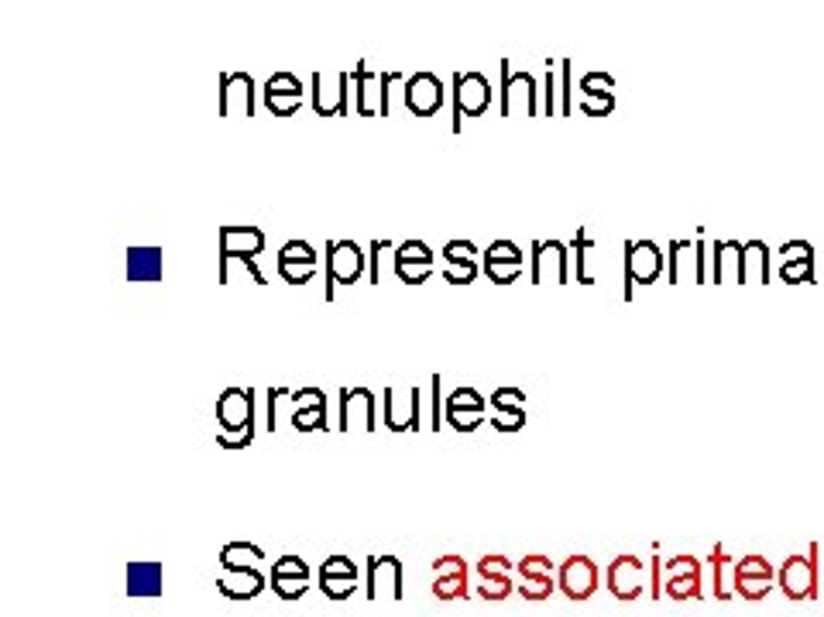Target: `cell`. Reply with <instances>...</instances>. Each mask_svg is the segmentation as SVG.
<instances>
[{"instance_id":"1","label":"cell","mask_w":824,"mask_h":617,"mask_svg":"<svg viewBox=\"0 0 824 617\" xmlns=\"http://www.w3.org/2000/svg\"><path fill=\"white\" fill-rule=\"evenodd\" d=\"M217 446L220 449H244L254 439V391L248 388H227L217 398Z\"/></svg>"},{"instance_id":"2","label":"cell","mask_w":824,"mask_h":617,"mask_svg":"<svg viewBox=\"0 0 824 617\" xmlns=\"http://www.w3.org/2000/svg\"><path fill=\"white\" fill-rule=\"evenodd\" d=\"M326 302H334L337 285H358L368 271V251L358 241H326Z\"/></svg>"},{"instance_id":"3","label":"cell","mask_w":824,"mask_h":617,"mask_svg":"<svg viewBox=\"0 0 824 617\" xmlns=\"http://www.w3.org/2000/svg\"><path fill=\"white\" fill-rule=\"evenodd\" d=\"M499 73H502V117H515V113H526V117H539L544 107H539V83L533 73H515L512 62L502 59L499 62Z\"/></svg>"},{"instance_id":"4","label":"cell","mask_w":824,"mask_h":617,"mask_svg":"<svg viewBox=\"0 0 824 617\" xmlns=\"http://www.w3.org/2000/svg\"><path fill=\"white\" fill-rule=\"evenodd\" d=\"M451 93H454V121H451L454 134L464 131V117H481L494 100L491 83L485 73H454Z\"/></svg>"},{"instance_id":"5","label":"cell","mask_w":824,"mask_h":617,"mask_svg":"<svg viewBox=\"0 0 824 617\" xmlns=\"http://www.w3.org/2000/svg\"><path fill=\"white\" fill-rule=\"evenodd\" d=\"M817 556L821 545L814 542L808 556H787L776 569V586L787 593V601H817Z\"/></svg>"},{"instance_id":"6","label":"cell","mask_w":824,"mask_h":617,"mask_svg":"<svg viewBox=\"0 0 824 617\" xmlns=\"http://www.w3.org/2000/svg\"><path fill=\"white\" fill-rule=\"evenodd\" d=\"M667 275V254L656 241H625V292L622 299L632 302V285H653Z\"/></svg>"},{"instance_id":"7","label":"cell","mask_w":824,"mask_h":617,"mask_svg":"<svg viewBox=\"0 0 824 617\" xmlns=\"http://www.w3.org/2000/svg\"><path fill=\"white\" fill-rule=\"evenodd\" d=\"M529 251V285H571V244L533 241Z\"/></svg>"},{"instance_id":"8","label":"cell","mask_w":824,"mask_h":617,"mask_svg":"<svg viewBox=\"0 0 824 617\" xmlns=\"http://www.w3.org/2000/svg\"><path fill=\"white\" fill-rule=\"evenodd\" d=\"M265 251V230L262 227H224L220 230V285L230 281V265L234 261H254Z\"/></svg>"},{"instance_id":"9","label":"cell","mask_w":824,"mask_h":617,"mask_svg":"<svg viewBox=\"0 0 824 617\" xmlns=\"http://www.w3.org/2000/svg\"><path fill=\"white\" fill-rule=\"evenodd\" d=\"M365 597L368 601H403V559L398 556H368L365 559Z\"/></svg>"},{"instance_id":"10","label":"cell","mask_w":824,"mask_h":617,"mask_svg":"<svg viewBox=\"0 0 824 617\" xmlns=\"http://www.w3.org/2000/svg\"><path fill=\"white\" fill-rule=\"evenodd\" d=\"M605 586L616 601L632 604L643 597L646 590V566L640 556H616L605 569Z\"/></svg>"},{"instance_id":"11","label":"cell","mask_w":824,"mask_h":617,"mask_svg":"<svg viewBox=\"0 0 824 617\" xmlns=\"http://www.w3.org/2000/svg\"><path fill=\"white\" fill-rule=\"evenodd\" d=\"M337 430L341 433H350V425L361 422L365 433H374L379 430V398H374V391L368 388H341L337 395Z\"/></svg>"},{"instance_id":"12","label":"cell","mask_w":824,"mask_h":617,"mask_svg":"<svg viewBox=\"0 0 824 617\" xmlns=\"http://www.w3.org/2000/svg\"><path fill=\"white\" fill-rule=\"evenodd\" d=\"M485 409H488V401H485L481 391L454 388L451 395L443 398V422L451 425L454 433H475L478 425L485 422Z\"/></svg>"},{"instance_id":"13","label":"cell","mask_w":824,"mask_h":617,"mask_svg":"<svg viewBox=\"0 0 824 617\" xmlns=\"http://www.w3.org/2000/svg\"><path fill=\"white\" fill-rule=\"evenodd\" d=\"M598 580H601V573H598V562L592 556H571L557 569V586L563 590V597L577 601V604L595 597Z\"/></svg>"},{"instance_id":"14","label":"cell","mask_w":824,"mask_h":617,"mask_svg":"<svg viewBox=\"0 0 824 617\" xmlns=\"http://www.w3.org/2000/svg\"><path fill=\"white\" fill-rule=\"evenodd\" d=\"M664 593L670 601H704L701 586V559L697 556H670L664 562Z\"/></svg>"},{"instance_id":"15","label":"cell","mask_w":824,"mask_h":617,"mask_svg":"<svg viewBox=\"0 0 824 617\" xmlns=\"http://www.w3.org/2000/svg\"><path fill=\"white\" fill-rule=\"evenodd\" d=\"M403 100L413 117H433V113H440V107L446 100V86L440 83L437 73H427V69H422V73L406 76Z\"/></svg>"},{"instance_id":"16","label":"cell","mask_w":824,"mask_h":617,"mask_svg":"<svg viewBox=\"0 0 824 617\" xmlns=\"http://www.w3.org/2000/svg\"><path fill=\"white\" fill-rule=\"evenodd\" d=\"M355 86V80H350V73H337V86L326 89V76L323 73H313L310 80V104L317 110V117H350L355 113V104H350V89Z\"/></svg>"},{"instance_id":"17","label":"cell","mask_w":824,"mask_h":617,"mask_svg":"<svg viewBox=\"0 0 824 617\" xmlns=\"http://www.w3.org/2000/svg\"><path fill=\"white\" fill-rule=\"evenodd\" d=\"M317 261H320V254L313 251V244L296 237V241H286L282 251L275 254V271L286 285H306L317 275Z\"/></svg>"},{"instance_id":"18","label":"cell","mask_w":824,"mask_h":617,"mask_svg":"<svg viewBox=\"0 0 824 617\" xmlns=\"http://www.w3.org/2000/svg\"><path fill=\"white\" fill-rule=\"evenodd\" d=\"M317 580H320V593L326 601H347L350 593L358 590V566L347 556H330V559H323Z\"/></svg>"},{"instance_id":"19","label":"cell","mask_w":824,"mask_h":617,"mask_svg":"<svg viewBox=\"0 0 824 617\" xmlns=\"http://www.w3.org/2000/svg\"><path fill=\"white\" fill-rule=\"evenodd\" d=\"M220 117H254L251 73H224L220 76Z\"/></svg>"},{"instance_id":"20","label":"cell","mask_w":824,"mask_h":617,"mask_svg":"<svg viewBox=\"0 0 824 617\" xmlns=\"http://www.w3.org/2000/svg\"><path fill=\"white\" fill-rule=\"evenodd\" d=\"M262 100L272 117H292L302 107V83L292 73H275L262 89Z\"/></svg>"},{"instance_id":"21","label":"cell","mask_w":824,"mask_h":617,"mask_svg":"<svg viewBox=\"0 0 824 617\" xmlns=\"http://www.w3.org/2000/svg\"><path fill=\"white\" fill-rule=\"evenodd\" d=\"M265 586L268 583L262 577V569H254V566H227L217 577V590L227 601H254Z\"/></svg>"},{"instance_id":"22","label":"cell","mask_w":824,"mask_h":617,"mask_svg":"<svg viewBox=\"0 0 824 617\" xmlns=\"http://www.w3.org/2000/svg\"><path fill=\"white\" fill-rule=\"evenodd\" d=\"M419 398H422V391L419 388H409V398H406V406H398V388H385V430L389 433H419Z\"/></svg>"},{"instance_id":"23","label":"cell","mask_w":824,"mask_h":617,"mask_svg":"<svg viewBox=\"0 0 824 617\" xmlns=\"http://www.w3.org/2000/svg\"><path fill=\"white\" fill-rule=\"evenodd\" d=\"M165 566L162 562H131L128 566V597H162Z\"/></svg>"},{"instance_id":"24","label":"cell","mask_w":824,"mask_h":617,"mask_svg":"<svg viewBox=\"0 0 824 617\" xmlns=\"http://www.w3.org/2000/svg\"><path fill=\"white\" fill-rule=\"evenodd\" d=\"M165 251L162 247H128V281H162Z\"/></svg>"},{"instance_id":"25","label":"cell","mask_w":824,"mask_h":617,"mask_svg":"<svg viewBox=\"0 0 824 617\" xmlns=\"http://www.w3.org/2000/svg\"><path fill=\"white\" fill-rule=\"evenodd\" d=\"M712 254H715L712 281L715 285H725V281L742 285V241H715Z\"/></svg>"},{"instance_id":"26","label":"cell","mask_w":824,"mask_h":617,"mask_svg":"<svg viewBox=\"0 0 824 617\" xmlns=\"http://www.w3.org/2000/svg\"><path fill=\"white\" fill-rule=\"evenodd\" d=\"M769 275H773L769 244H766V241H745V244H742V285H745V281L769 285Z\"/></svg>"},{"instance_id":"27","label":"cell","mask_w":824,"mask_h":617,"mask_svg":"<svg viewBox=\"0 0 824 617\" xmlns=\"http://www.w3.org/2000/svg\"><path fill=\"white\" fill-rule=\"evenodd\" d=\"M688 268L694 275V241H670L667 244V285L684 281Z\"/></svg>"},{"instance_id":"28","label":"cell","mask_w":824,"mask_h":617,"mask_svg":"<svg viewBox=\"0 0 824 617\" xmlns=\"http://www.w3.org/2000/svg\"><path fill=\"white\" fill-rule=\"evenodd\" d=\"M708 562H712V573H715V601H732L736 586L728 583V573H736V559L725 556V545H715Z\"/></svg>"},{"instance_id":"29","label":"cell","mask_w":824,"mask_h":617,"mask_svg":"<svg viewBox=\"0 0 824 617\" xmlns=\"http://www.w3.org/2000/svg\"><path fill=\"white\" fill-rule=\"evenodd\" d=\"M350 80H355V97H358L355 113H358V117H374L379 110L371 107V93H379V97H382V89H371V83H379V80L371 76L368 62H358V69H355V73H350Z\"/></svg>"},{"instance_id":"30","label":"cell","mask_w":824,"mask_h":617,"mask_svg":"<svg viewBox=\"0 0 824 617\" xmlns=\"http://www.w3.org/2000/svg\"><path fill=\"white\" fill-rule=\"evenodd\" d=\"M292 430L296 433H323V430H330L326 406H299L292 412Z\"/></svg>"},{"instance_id":"31","label":"cell","mask_w":824,"mask_h":617,"mask_svg":"<svg viewBox=\"0 0 824 617\" xmlns=\"http://www.w3.org/2000/svg\"><path fill=\"white\" fill-rule=\"evenodd\" d=\"M258 559H265V553L258 549V545H251V542H227L224 549H220V569H227V566H248V562H258Z\"/></svg>"},{"instance_id":"32","label":"cell","mask_w":824,"mask_h":617,"mask_svg":"<svg viewBox=\"0 0 824 617\" xmlns=\"http://www.w3.org/2000/svg\"><path fill=\"white\" fill-rule=\"evenodd\" d=\"M595 247V233L587 230V227H577V237L571 241V257H574V265H577V285H595V278L587 275V268H584V261H587V251Z\"/></svg>"},{"instance_id":"33","label":"cell","mask_w":824,"mask_h":617,"mask_svg":"<svg viewBox=\"0 0 824 617\" xmlns=\"http://www.w3.org/2000/svg\"><path fill=\"white\" fill-rule=\"evenodd\" d=\"M392 268H395V275H398V281H406V285H422V281H430V275H433V265H427V261H409V257H392Z\"/></svg>"},{"instance_id":"34","label":"cell","mask_w":824,"mask_h":617,"mask_svg":"<svg viewBox=\"0 0 824 617\" xmlns=\"http://www.w3.org/2000/svg\"><path fill=\"white\" fill-rule=\"evenodd\" d=\"M481 271L494 285H512V281H520V275H523V261H491V257H481Z\"/></svg>"},{"instance_id":"35","label":"cell","mask_w":824,"mask_h":617,"mask_svg":"<svg viewBox=\"0 0 824 617\" xmlns=\"http://www.w3.org/2000/svg\"><path fill=\"white\" fill-rule=\"evenodd\" d=\"M581 97H611L616 93V76L601 73V69H592V73L581 76Z\"/></svg>"},{"instance_id":"36","label":"cell","mask_w":824,"mask_h":617,"mask_svg":"<svg viewBox=\"0 0 824 617\" xmlns=\"http://www.w3.org/2000/svg\"><path fill=\"white\" fill-rule=\"evenodd\" d=\"M732 586H736V593L742 601H763L766 593L776 586V577H736Z\"/></svg>"},{"instance_id":"37","label":"cell","mask_w":824,"mask_h":617,"mask_svg":"<svg viewBox=\"0 0 824 617\" xmlns=\"http://www.w3.org/2000/svg\"><path fill=\"white\" fill-rule=\"evenodd\" d=\"M817 261H780V281L787 285H814Z\"/></svg>"},{"instance_id":"38","label":"cell","mask_w":824,"mask_h":617,"mask_svg":"<svg viewBox=\"0 0 824 617\" xmlns=\"http://www.w3.org/2000/svg\"><path fill=\"white\" fill-rule=\"evenodd\" d=\"M574 113V62L560 59V117Z\"/></svg>"},{"instance_id":"39","label":"cell","mask_w":824,"mask_h":617,"mask_svg":"<svg viewBox=\"0 0 824 617\" xmlns=\"http://www.w3.org/2000/svg\"><path fill=\"white\" fill-rule=\"evenodd\" d=\"M553 590H557V577H523V583H520L523 601H533V604L547 601Z\"/></svg>"},{"instance_id":"40","label":"cell","mask_w":824,"mask_h":617,"mask_svg":"<svg viewBox=\"0 0 824 617\" xmlns=\"http://www.w3.org/2000/svg\"><path fill=\"white\" fill-rule=\"evenodd\" d=\"M430 590H433L437 601H464L467 597V577H437Z\"/></svg>"},{"instance_id":"41","label":"cell","mask_w":824,"mask_h":617,"mask_svg":"<svg viewBox=\"0 0 824 617\" xmlns=\"http://www.w3.org/2000/svg\"><path fill=\"white\" fill-rule=\"evenodd\" d=\"M272 583V590H275V597H282V601H299L306 590H310V580L306 577H268Z\"/></svg>"},{"instance_id":"42","label":"cell","mask_w":824,"mask_h":617,"mask_svg":"<svg viewBox=\"0 0 824 617\" xmlns=\"http://www.w3.org/2000/svg\"><path fill=\"white\" fill-rule=\"evenodd\" d=\"M736 577H776V569H773V562L766 559V556H742V559H736V573H732V580Z\"/></svg>"},{"instance_id":"43","label":"cell","mask_w":824,"mask_h":617,"mask_svg":"<svg viewBox=\"0 0 824 617\" xmlns=\"http://www.w3.org/2000/svg\"><path fill=\"white\" fill-rule=\"evenodd\" d=\"M499 433H520L526 425V409H491V419H488Z\"/></svg>"},{"instance_id":"44","label":"cell","mask_w":824,"mask_h":617,"mask_svg":"<svg viewBox=\"0 0 824 617\" xmlns=\"http://www.w3.org/2000/svg\"><path fill=\"white\" fill-rule=\"evenodd\" d=\"M481 275L478 261H461V265H443V281L446 285H470Z\"/></svg>"},{"instance_id":"45","label":"cell","mask_w":824,"mask_h":617,"mask_svg":"<svg viewBox=\"0 0 824 617\" xmlns=\"http://www.w3.org/2000/svg\"><path fill=\"white\" fill-rule=\"evenodd\" d=\"M475 254H478V247L470 244V241H461V237H457V241H446V244H443V251H440L443 265H461V261H478Z\"/></svg>"},{"instance_id":"46","label":"cell","mask_w":824,"mask_h":617,"mask_svg":"<svg viewBox=\"0 0 824 617\" xmlns=\"http://www.w3.org/2000/svg\"><path fill=\"white\" fill-rule=\"evenodd\" d=\"M515 569H520V577H557V566L550 556H523V562Z\"/></svg>"},{"instance_id":"47","label":"cell","mask_w":824,"mask_h":617,"mask_svg":"<svg viewBox=\"0 0 824 617\" xmlns=\"http://www.w3.org/2000/svg\"><path fill=\"white\" fill-rule=\"evenodd\" d=\"M475 569H478V577H481V580H491V577H509V573H512V559H509V556H481Z\"/></svg>"},{"instance_id":"48","label":"cell","mask_w":824,"mask_h":617,"mask_svg":"<svg viewBox=\"0 0 824 617\" xmlns=\"http://www.w3.org/2000/svg\"><path fill=\"white\" fill-rule=\"evenodd\" d=\"M512 590H515V583L509 577H491V580L478 583V597H485V601H505Z\"/></svg>"},{"instance_id":"49","label":"cell","mask_w":824,"mask_h":617,"mask_svg":"<svg viewBox=\"0 0 824 617\" xmlns=\"http://www.w3.org/2000/svg\"><path fill=\"white\" fill-rule=\"evenodd\" d=\"M272 577H306L310 580V566L302 556H278L272 566Z\"/></svg>"},{"instance_id":"50","label":"cell","mask_w":824,"mask_h":617,"mask_svg":"<svg viewBox=\"0 0 824 617\" xmlns=\"http://www.w3.org/2000/svg\"><path fill=\"white\" fill-rule=\"evenodd\" d=\"M560 89H557V73H553V62L547 59V76H544V117H557L560 113Z\"/></svg>"},{"instance_id":"51","label":"cell","mask_w":824,"mask_h":617,"mask_svg":"<svg viewBox=\"0 0 824 617\" xmlns=\"http://www.w3.org/2000/svg\"><path fill=\"white\" fill-rule=\"evenodd\" d=\"M491 409H526V391L523 388H499L488 401Z\"/></svg>"},{"instance_id":"52","label":"cell","mask_w":824,"mask_h":617,"mask_svg":"<svg viewBox=\"0 0 824 617\" xmlns=\"http://www.w3.org/2000/svg\"><path fill=\"white\" fill-rule=\"evenodd\" d=\"M398 257H409V261H427V265H437V254L427 241H403L395 247Z\"/></svg>"},{"instance_id":"53","label":"cell","mask_w":824,"mask_h":617,"mask_svg":"<svg viewBox=\"0 0 824 617\" xmlns=\"http://www.w3.org/2000/svg\"><path fill=\"white\" fill-rule=\"evenodd\" d=\"M712 271H708V244H704V233H697L694 241V285H708Z\"/></svg>"},{"instance_id":"54","label":"cell","mask_w":824,"mask_h":617,"mask_svg":"<svg viewBox=\"0 0 824 617\" xmlns=\"http://www.w3.org/2000/svg\"><path fill=\"white\" fill-rule=\"evenodd\" d=\"M481 257H491V261H523V247L512 244V241H491Z\"/></svg>"},{"instance_id":"55","label":"cell","mask_w":824,"mask_h":617,"mask_svg":"<svg viewBox=\"0 0 824 617\" xmlns=\"http://www.w3.org/2000/svg\"><path fill=\"white\" fill-rule=\"evenodd\" d=\"M385 251H392V241H371V247H368V261H371L368 281H371V285L382 281V254H385Z\"/></svg>"},{"instance_id":"56","label":"cell","mask_w":824,"mask_h":617,"mask_svg":"<svg viewBox=\"0 0 824 617\" xmlns=\"http://www.w3.org/2000/svg\"><path fill=\"white\" fill-rule=\"evenodd\" d=\"M611 110H616V93H611V97H581L584 117H608Z\"/></svg>"},{"instance_id":"57","label":"cell","mask_w":824,"mask_h":617,"mask_svg":"<svg viewBox=\"0 0 824 617\" xmlns=\"http://www.w3.org/2000/svg\"><path fill=\"white\" fill-rule=\"evenodd\" d=\"M433 573L437 577H467V562H464V556H440V559H433Z\"/></svg>"},{"instance_id":"58","label":"cell","mask_w":824,"mask_h":617,"mask_svg":"<svg viewBox=\"0 0 824 617\" xmlns=\"http://www.w3.org/2000/svg\"><path fill=\"white\" fill-rule=\"evenodd\" d=\"M776 254H780V261H817V257H814V247H811L808 241H787Z\"/></svg>"},{"instance_id":"59","label":"cell","mask_w":824,"mask_h":617,"mask_svg":"<svg viewBox=\"0 0 824 617\" xmlns=\"http://www.w3.org/2000/svg\"><path fill=\"white\" fill-rule=\"evenodd\" d=\"M392 83H406V76L403 73H382L379 76V89H382V97H379V117H389V86Z\"/></svg>"},{"instance_id":"60","label":"cell","mask_w":824,"mask_h":617,"mask_svg":"<svg viewBox=\"0 0 824 617\" xmlns=\"http://www.w3.org/2000/svg\"><path fill=\"white\" fill-rule=\"evenodd\" d=\"M430 388H433V430L440 433V422H443L440 419V374L430 377Z\"/></svg>"},{"instance_id":"61","label":"cell","mask_w":824,"mask_h":617,"mask_svg":"<svg viewBox=\"0 0 824 617\" xmlns=\"http://www.w3.org/2000/svg\"><path fill=\"white\" fill-rule=\"evenodd\" d=\"M649 593L659 601V556L653 559V590H649Z\"/></svg>"}]
</instances>
